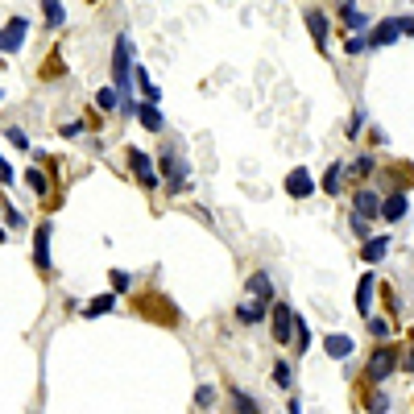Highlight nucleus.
<instances>
[{
  "label": "nucleus",
  "instance_id": "obj_34",
  "mask_svg": "<svg viewBox=\"0 0 414 414\" xmlns=\"http://www.w3.org/2000/svg\"><path fill=\"white\" fill-rule=\"evenodd\" d=\"M112 286H116V290H129V286H133V278H129L124 269H112Z\"/></svg>",
  "mask_w": 414,
  "mask_h": 414
},
{
  "label": "nucleus",
  "instance_id": "obj_28",
  "mask_svg": "<svg viewBox=\"0 0 414 414\" xmlns=\"http://www.w3.org/2000/svg\"><path fill=\"white\" fill-rule=\"evenodd\" d=\"M373 170H377V162H373V153H365V158H356V166H352V178H369Z\"/></svg>",
  "mask_w": 414,
  "mask_h": 414
},
{
  "label": "nucleus",
  "instance_id": "obj_24",
  "mask_svg": "<svg viewBox=\"0 0 414 414\" xmlns=\"http://www.w3.org/2000/svg\"><path fill=\"white\" fill-rule=\"evenodd\" d=\"M112 307H116V294H99V298H92V303H87V319L104 315V311H112Z\"/></svg>",
  "mask_w": 414,
  "mask_h": 414
},
{
  "label": "nucleus",
  "instance_id": "obj_27",
  "mask_svg": "<svg viewBox=\"0 0 414 414\" xmlns=\"http://www.w3.org/2000/svg\"><path fill=\"white\" fill-rule=\"evenodd\" d=\"M294 336H298V348H303V352L311 348V327H307V319L294 315Z\"/></svg>",
  "mask_w": 414,
  "mask_h": 414
},
{
  "label": "nucleus",
  "instance_id": "obj_39",
  "mask_svg": "<svg viewBox=\"0 0 414 414\" xmlns=\"http://www.w3.org/2000/svg\"><path fill=\"white\" fill-rule=\"evenodd\" d=\"M141 92H146V99H149V104H158V99H162V92H158L153 83H141Z\"/></svg>",
  "mask_w": 414,
  "mask_h": 414
},
{
  "label": "nucleus",
  "instance_id": "obj_2",
  "mask_svg": "<svg viewBox=\"0 0 414 414\" xmlns=\"http://www.w3.org/2000/svg\"><path fill=\"white\" fill-rule=\"evenodd\" d=\"M398 356H402V352H398L393 344L373 348V356H369V365H365V381H373V386H377V381H386L393 369H398Z\"/></svg>",
  "mask_w": 414,
  "mask_h": 414
},
{
  "label": "nucleus",
  "instance_id": "obj_8",
  "mask_svg": "<svg viewBox=\"0 0 414 414\" xmlns=\"http://www.w3.org/2000/svg\"><path fill=\"white\" fill-rule=\"evenodd\" d=\"M352 212L365 216V219H373L377 212H381V195H377L373 187H356V191H352Z\"/></svg>",
  "mask_w": 414,
  "mask_h": 414
},
{
  "label": "nucleus",
  "instance_id": "obj_3",
  "mask_svg": "<svg viewBox=\"0 0 414 414\" xmlns=\"http://www.w3.org/2000/svg\"><path fill=\"white\" fill-rule=\"evenodd\" d=\"M129 58H133V42H129V33L116 38V50H112V71H116V87H129Z\"/></svg>",
  "mask_w": 414,
  "mask_h": 414
},
{
  "label": "nucleus",
  "instance_id": "obj_36",
  "mask_svg": "<svg viewBox=\"0 0 414 414\" xmlns=\"http://www.w3.org/2000/svg\"><path fill=\"white\" fill-rule=\"evenodd\" d=\"M4 219H9V228H25V219H21L17 207H4Z\"/></svg>",
  "mask_w": 414,
  "mask_h": 414
},
{
  "label": "nucleus",
  "instance_id": "obj_22",
  "mask_svg": "<svg viewBox=\"0 0 414 414\" xmlns=\"http://www.w3.org/2000/svg\"><path fill=\"white\" fill-rule=\"evenodd\" d=\"M42 13H46L50 29H62V25H67V9H62L58 0H42Z\"/></svg>",
  "mask_w": 414,
  "mask_h": 414
},
{
  "label": "nucleus",
  "instance_id": "obj_11",
  "mask_svg": "<svg viewBox=\"0 0 414 414\" xmlns=\"http://www.w3.org/2000/svg\"><path fill=\"white\" fill-rule=\"evenodd\" d=\"M129 166H133V174L146 183L149 191L158 187V174H153V158H149V153H141V149H129Z\"/></svg>",
  "mask_w": 414,
  "mask_h": 414
},
{
  "label": "nucleus",
  "instance_id": "obj_43",
  "mask_svg": "<svg viewBox=\"0 0 414 414\" xmlns=\"http://www.w3.org/2000/svg\"><path fill=\"white\" fill-rule=\"evenodd\" d=\"M0 241H4V228H0Z\"/></svg>",
  "mask_w": 414,
  "mask_h": 414
},
{
  "label": "nucleus",
  "instance_id": "obj_35",
  "mask_svg": "<svg viewBox=\"0 0 414 414\" xmlns=\"http://www.w3.org/2000/svg\"><path fill=\"white\" fill-rule=\"evenodd\" d=\"M4 133H9V141H13V146H17V149H25V146H29V141H25V133H21V129H9V124H4Z\"/></svg>",
  "mask_w": 414,
  "mask_h": 414
},
{
  "label": "nucleus",
  "instance_id": "obj_13",
  "mask_svg": "<svg viewBox=\"0 0 414 414\" xmlns=\"http://www.w3.org/2000/svg\"><path fill=\"white\" fill-rule=\"evenodd\" d=\"M50 232H54V224H42L33 232V261H38L42 273H50Z\"/></svg>",
  "mask_w": 414,
  "mask_h": 414
},
{
  "label": "nucleus",
  "instance_id": "obj_12",
  "mask_svg": "<svg viewBox=\"0 0 414 414\" xmlns=\"http://www.w3.org/2000/svg\"><path fill=\"white\" fill-rule=\"evenodd\" d=\"M406 212H410V199H406V191H390V199H381V212H377V216L390 219V224H398Z\"/></svg>",
  "mask_w": 414,
  "mask_h": 414
},
{
  "label": "nucleus",
  "instance_id": "obj_26",
  "mask_svg": "<svg viewBox=\"0 0 414 414\" xmlns=\"http://www.w3.org/2000/svg\"><path fill=\"white\" fill-rule=\"evenodd\" d=\"M25 183H29V191H33V195H38V199H42V195H46V191H50V183H46V174L38 170V166H33V170L25 174Z\"/></svg>",
  "mask_w": 414,
  "mask_h": 414
},
{
  "label": "nucleus",
  "instance_id": "obj_32",
  "mask_svg": "<svg viewBox=\"0 0 414 414\" xmlns=\"http://www.w3.org/2000/svg\"><path fill=\"white\" fill-rule=\"evenodd\" d=\"M352 232H356L361 241H369V236H373V228H369V219H365V216H356V212H352Z\"/></svg>",
  "mask_w": 414,
  "mask_h": 414
},
{
  "label": "nucleus",
  "instance_id": "obj_20",
  "mask_svg": "<svg viewBox=\"0 0 414 414\" xmlns=\"http://www.w3.org/2000/svg\"><path fill=\"white\" fill-rule=\"evenodd\" d=\"M236 319H241V323H266V303H261V298L241 303V307H236Z\"/></svg>",
  "mask_w": 414,
  "mask_h": 414
},
{
  "label": "nucleus",
  "instance_id": "obj_33",
  "mask_svg": "<svg viewBox=\"0 0 414 414\" xmlns=\"http://www.w3.org/2000/svg\"><path fill=\"white\" fill-rule=\"evenodd\" d=\"M216 402V390L212 386H199V393H195V406H212Z\"/></svg>",
  "mask_w": 414,
  "mask_h": 414
},
{
  "label": "nucleus",
  "instance_id": "obj_23",
  "mask_svg": "<svg viewBox=\"0 0 414 414\" xmlns=\"http://www.w3.org/2000/svg\"><path fill=\"white\" fill-rule=\"evenodd\" d=\"M340 183H344V166L340 162H332L327 174H323V191H327V195H340Z\"/></svg>",
  "mask_w": 414,
  "mask_h": 414
},
{
  "label": "nucleus",
  "instance_id": "obj_38",
  "mask_svg": "<svg viewBox=\"0 0 414 414\" xmlns=\"http://www.w3.org/2000/svg\"><path fill=\"white\" fill-rule=\"evenodd\" d=\"M365 46H369L365 38H348V46H344V50H348V54H361Z\"/></svg>",
  "mask_w": 414,
  "mask_h": 414
},
{
  "label": "nucleus",
  "instance_id": "obj_9",
  "mask_svg": "<svg viewBox=\"0 0 414 414\" xmlns=\"http://www.w3.org/2000/svg\"><path fill=\"white\" fill-rule=\"evenodd\" d=\"M303 25H307V29H311V42H315L319 50H327V13H323V9H307V13H303Z\"/></svg>",
  "mask_w": 414,
  "mask_h": 414
},
{
  "label": "nucleus",
  "instance_id": "obj_6",
  "mask_svg": "<svg viewBox=\"0 0 414 414\" xmlns=\"http://www.w3.org/2000/svg\"><path fill=\"white\" fill-rule=\"evenodd\" d=\"M286 195H290V199L315 195V178H311V170H307V166H294V170L286 174Z\"/></svg>",
  "mask_w": 414,
  "mask_h": 414
},
{
  "label": "nucleus",
  "instance_id": "obj_10",
  "mask_svg": "<svg viewBox=\"0 0 414 414\" xmlns=\"http://www.w3.org/2000/svg\"><path fill=\"white\" fill-rule=\"evenodd\" d=\"M290 336H294V311L286 303H273V340L290 344Z\"/></svg>",
  "mask_w": 414,
  "mask_h": 414
},
{
  "label": "nucleus",
  "instance_id": "obj_30",
  "mask_svg": "<svg viewBox=\"0 0 414 414\" xmlns=\"http://www.w3.org/2000/svg\"><path fill=\"white\" fill-rule=\"evenodd\" d=\"M232 406H236V410H261L257 398H249V393H241V390H232Z\"/></svg>",
  "mask_w": 414,
  "mask_h": 414
},
{
  "label": "nucleus",
  "instance_id": "obj_29",
  "mask_svg": "<svg viewBox=\"0 0 414 414\" xmlns=\"http://www.w3.org/2000/svg\"><path fill=\"white\" fill-rule=\"evenodd\" d=\"M273 381H278L282 390H290V365H286V361H273Z\"/></svg>",
  "mask_w": 414,
  "mask_h": 414
},
{
  "label": "nucleus",
  "instance_id": "obj_4",
  "mask_svg": "<svg viewBox=\"0 0 414 414\" xmlns=\"http://www.w3.org/2000/svg\"><path fill=\"white\" fill-rule=\"evenodd\" d=\"M25 33H29V21L25 17H13V21L0 29V54H17L25 42Z\"/></svg>",
  "mask_w": 414,
  "mask_h": 414
},
{
  "label": "nucleus",
  "instance_id": "obj_21",
  "mask_svg": "<svg viewBox=\"0 0 414 414\" xmlns=\"http://www.w3.org/2000/svg\"><path fill=\"white\" fill-rule=\"evenodd\" d=\"M373 290H377V282H373V273H365L361 278V286H356V311L369 319V298H373Z\"/></svg>",
  "mask_w": 414,
  "mask_h": 414
},
{
  "label": "nucleus",
  "instance_id": "obj_25",
  "mask_svg": "<svg viewBox=\"0 0 414 414\" xmlns=\"http://www.w3.org/2000/svg\"><path fill=\"white\" fill-rule=\"evenodd\" d=\"M121 87H99V96H96V104L104 108V112H116L121 108V96H116Z\"/></svg>",
  "mask_w": 414,
  "mask_h": 414
},
{
  "label": "nucleus",
  "instance_id": "obj_31",
  "mask_svg": "<svg viewBox=\"0 0 414 414\" xmlns=\"http://www.w3.org/2000/svg\"><path fill=\"white\" fill-rule=\"evenodd\" d=\"M369 336L386 340V336H390V323H386V319H373V315H369Z\"/></svg>",
  "mask_w": 414,
  "mask_h": 414
},
{
  "label": "nucleus",
  "instance_id": "obj_42",
  "mask_svg": "<svg viewBox=\"0 0 414 414\" xmlns=\"http://www.w3.org/2000/svg\"><path fill=\"white\" fill-rule=\"evenodd\" d=\"M402 365H406V373H414V348L406 352V361H402Z\"/></svg>",
  "mask_w": 414,
  "mask_h": 414
},
{
  "label": "nucleus",
  "instance_id": "obj_1",
  "mask_svg": "<svg viewBox=\"0 0 414 414\" xmlns=\"http://www.w3.org/2000/svg\"><path fill=\"white\" fill-rule=\"evenodd\" d=\"M137 311L146 319H153V323H162V327H174L178 323V311H174V303L166 298V294L149 290V294H137Z\"/></svg>",
  "mask_w": 414,
  "mask_h": 414
},
{
  "label": "nucleus",
  "instance_id": "obj_5",
  "mask_svg": "<svg viewBox=\"0 0 414 414\" xmlns=\"http://www.w3.org/2000/svg\"><path fill=\"white\" fill-rule=\"evenodd\" d=\"M402 38V17H386V21H377V29L369 33V46L381 50V46H393Z\"/></svg>",
  "mask_w": 414,
  "mask_h": 414
},
{
  "label": "nucleus",
  "instance_id": "obj_40",
  "mask_svg": "<svg viewBox=\"0 0 414 414\" xmlns=\"http://www.w3.org/2000/svg\"><path fill=\"white\" fill-rule=\"evenodd\" d=\"M58 133H62V137H79V133H83V124H79V121H75V124H62Z\"/></svg>",
  "mask_w": 414,
  "mask_h": 414
},
{
  "label": "nucleus",
  "instance_id": "obj_7",
  "mask_svg": "<svg viewBox=\"0 0 414 414\" xmlns=\"http://www.w3.org/2000/svg\"><path fill=\"white\" fill-rule=\"evenodd\" d=\"M162 174L170 178V191L178 195V191H187V162L183 158H174V149H166L162 153Z\"/></svg>",
  "mask_w": 414,
  "mask_h": 414
},
{
  "label": "nucleus",
  "instance_id": "obj_41",
  "mask_svg": "<svg viewBox=\"0 0 414 414\" xmlns=\"http://www.w3.org/2000/svg\"><path fill=\"white\" fill-rule=\"evenodd\" d=\"M402 33H406V38H414V17H402Z\"/></svg>",
  "mask_w": 414,
  "mask_h": 414
},
{
  "label": "nucleus",
  "instance_id": "obj_37",
  "mask_svg": "<svg viewBox=\"0 0 414 414\" xmlns=\"http://www.w3.org/2000/svg\"><path fill=\"white\" fill-rule=\"evenodd\" d=\"M361 124H365V112H352V121H348V137H356Z\"/></svg>",
  "mask_w": 414,
  "mask_h": 414
},
{
  "label": "nucleus",
  "instance_id": "obj_16",
  "mask_svg": "<svg viewBox=\"0 0 414 414\" xmlns=\"http://www.w3.org/2000/svg\"><path fill=\"white\" fill-rule=\"evenodd\" d=\"M323 352H327L332 361H344V356H352V340L340 336V332H332V336H323Z\"/></svg>",
  "mask_w": 414,
  "mask_h": 414
},
{
  "label": "nucleus",
  "instance_id": "obj_19",
  "mask_svg": "<svg viewBox=\"0 0 414 414\" xmlns=\"http://www.w3.org/2000/svg\"><path fill=\"white\" fill-rule=\"evenodd\" d=\"M137 121H141V129H149V133H162V112H158V104H137Z\"/></svg>",
  "mask_w": 414,
  "mask_h": 414
},
{
  "label": "nucleus",
  "instance_id": "obj_18",
  "mask_svg": "<svg viewBox=\"0 0 414 414\" xmlns=\"http://www.w3.org/2000/svg\"><path fill=\"white\" fill-rule=\"evenodd\" d=\"M386 249H390V236H369L365 249H361V261H369V266H377L381 257H386Z\"/></svg>",
  "mask_w": 414,
  "mask_h": 414
},
{
  "label": "nucleus",
  "instance_id": "obj_14",
  "mask_svg": "<svg viewBox=\"0 0 414 414\" xmlns=\"http://www.w3.org/2000/svg\"><path fill=\"white\" fill-rule=\"evenodd\" d=\"M414 187V166L410 162H393L390 166V191H410Z\"/></svg>",
  "mask_w": 414,
  "mask_h": 414
},
{
  "label": "nucleus",
  "instance_id": "obj_17",
  "mask_svg": "<svg viewBox=\"0 0 414 414\" xmlns=\"http://www.w3.org/2000/svg\"><path fill=\"white\" fill-rule=\"evenodd\" d=\"M340 25H344V29H365L369 17L352 4V0H340Z\"/></svg>",
  "mask_w": 414,
  "mask_h": 414
},
{
  "label": "nucleus",
  "instance_id": "obj_15",
  "mask_svg": "<svg viewBox=\"0 0 414 414\" xmlns=\"http://www.w3.org/2000/svg\"><path fill=\"white\" fill-rule=\"evenodd\" d=\"M244 290L253 294V298H261V303H269L273 298V282H269V273H249V282H244Z\"/></svg>",
  "mask_w": 414,
  "mask_h": 414
}]
</instances>
